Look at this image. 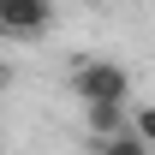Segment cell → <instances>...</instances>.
I'll use <instances>...</instances> for the list:
<instances>
[{"instance_id":"5b68a950","label":"cell","mask_w":155,"mask_h":155,"mask_svg":"<svg viewBox=\"0 0 155 155\" xmlns=\"http://www.w3.org/2000/svg\"><path fill=\"white\" fill-rule=\"evenodd\" d=\"M131 131H137V137L155 149V107H137V114H131Z\"/></svg>"},{"instance_id":"277c9868","label":"cell","mask_w":155,"mask_h":155,"mask_svg":"<svg viewBox=\"0 0 155 155\" xmlns=\"http://www.w3.org/2000/svg\"><path fill=\"white\" fill-rule=\"evenodd\" d=\"M96 155H149V143L137 131H119V137H96Z\"/></svg>"},{"instance_id":"3957f363","label":"cell","mask_w":155,"mask_h":155,"mask_svg":"<svg viewBox=\"0 0 155 155\" xmlns=\"http://www.w3.org/2000/svg\"><path fill=\"white\" fill-rule=\"evenodd\" d=\"M90 119V137H119L125 131V101H101V107H84Z\"/></svg>"},{"instance_id":"6da1fadb","label":"cell","mask_w":155,"mask_h":155,"mask_svg":"<svg viewBox=\"0 0 155 155\" xmlns=\"http://www.w3.org/2000/svg\"><path fill=\"white\" fill-rule=\"evenodd\" d=\"M72 90H78L84 107H101V101H125L131 96V78L119 72L114 60H84V66L72 72Z\"/></svg>"},{"instance_id":"7a4b0ae2","label":"cell","mask_w":155,"mask_h":155,"mask_svg":"<svg viewBox=\"0 0 155 155\" xmlns=\"http://www.w3.org/2000/svg\"><path fill=\"white\" fill-rule=\"evenodd\" d=\"M48 24H54V0H0V30L6 36H48Z\"/></svg>"}]
</instances>
